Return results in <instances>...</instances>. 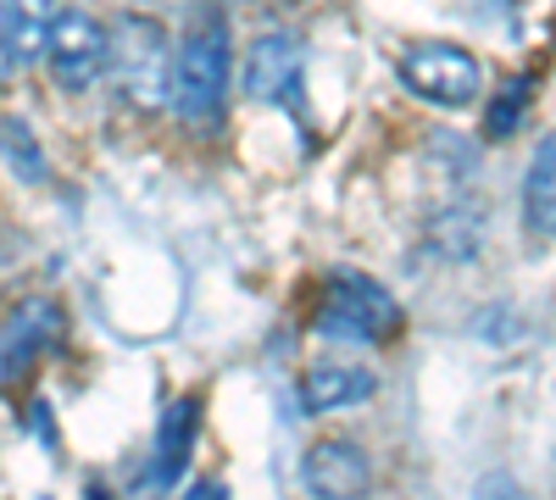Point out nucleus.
Here are the masks:
<instances>
[{"instance_id":"1","label":"nucleus","mask_w":556,"mask_h":500,"mask_svg":"<svg viewBox=\"0 0 556 500\" xmlns=\"http://www.w3.org/2000/svg\"><path fill=\"white\" fill-rule=\"evenodd\" d=\"M223 95H228V23H223V12H201L173 56L167 101L178 106L184 123L212 128L223 117Z\"/></svg>"},{"instance_id":"2","label":"nucleus","mask_w":556,"mask_h":500,"mask_svg":"<svg viewBox=\"0 0 556 500\" xmlns=\"http://www.w3.org/2000/svg\"><path fill=\"white\" fill-rule=\"evenodd\" d=\"M401 306L395 295L367 279V272H329L323 279V300H317V317L312 329L334 345H390L401 334Z\"/></svg>"},{"instance_id":"3","label":"nucleus","mask_w":556,"mask_h":500,"mask_svg":"<svg viewBox=\"0 0 556 500\" xmlns=\"http://www.w3.org/2000/svg\"><path fill=\"white\" fill-rule=\"evenodd\" d=\"M106 73L117 78L123 101H134L139 112L167 106V95H173V44H167V28L156 17H123L112 28Z\"/></svg>"},{"instance_id":"4","label":"nucleus","mask_w":556,"mask_h":500,"mask_svg":"<svg viewBox=\"0 0 556 500\" xmlns=\"http://www.w3.org/2000/svg\"><path fill=\"white\" fill-rule=\"evenodd\" d=\"M401 84L412 89V95H424L445 112L468 106L479 95V62L462 51V44H445V39H424V44H406L401 51Z\"/></svg>"},{"instance_id":"5","label":"nucleus","mask_w":556,"mask_h":500,"mask_svg":"<svg viewBox=\"0 0 556 500\" xmlns=\"http://www.w3.org/2000/svg\"><path fill=\"white\" fill-rule=\"evenodd\" d=\"M106 51H112V34L89 12H56L51 34H45V62H51V78L62 89H73V95L106 78Z\"/></svg>"},{"instance_id":"6","label":"nucleus","mask_w":556,"mask_h":500,"mask_svg":"<svg viewBox=\"0 0 556 500\" xmlns=\"http://www.w3.org/2000/svg\"><path fill=\"white\" fill-rule=\"evenodd\" d=\"M56 339H62V311H56V300H45V295H39V300H23V306L7 317V329H0V389L17 384Z\"/></svg>"},{"instance_id":"7","label":"nucleus","mask_w":556,"mask_h":500,"mask_svg":"<svg viewBox=\"0 0 556 500\" xmlns=\"http://www.w3.org/2000/svg\"><path fill=\"white\" fill-rule=\"evenodd\" d=\"M301 39L295 34H262L245 56V89L251 101H267V106H295L301 95Z\"/></svg>"},{"instance_id":"8","label":"nucleus","mask_w":556,"mask_h":500,"mask_svg":"<svg viewBox=\"0 0 556 500\" xmlns=\"http://www.w3.org/2000/svg\"><path fill=\"white\" fill-rule=\"evenodd\" d=\"M301 484L317 500H362L374 473H367V457L345 439H317L301 457Z\"/></svg>"},{"instance_id":"9","label":"nucleus","mask_w":556,"mask_h":500,"mask_svg":"<svg viewBox=\"0 0 556 500\" xmlns=\"http://www.w3.org/2000/svg\"><path fill=\"white\" fill-rule=\"evenodd\" d=\"M374 389H379V379L367 368H351V361H317V368H306V379H301V406L312 418H323V412L362 406Z\"/></svg>"},{"instance_id":"10","label":"nucleus","mask_w":556,"mask_h":500,"mask_svg":"<svg viewBox=\"0 0 556 500\" xmlns=\"http://www.w3.org/2000/svg\"><path fill=\"white\" fill-rule=\"evenodd\" d=\"M195 428H201V400L184 395L162 412V428H156V450H151V489H167L178 484L184 462H190L195 450Z\"/></svg>"},{"instance_id":"11","label":"nucleus","mask_w":556,"mask_h":500,"mask_svg":"<svg viewBox=\"0 0 556 500\" xmlns=\"http://www.w3.org/2000/svg\"><path fill=\"white\" fill-rule=\"evenodd\" d=\"M523 229L534 240H556V133H545L523 172Z\"/></svg>"},{"instance_id":"12","label":"nucleus","mask_w":556,"mask_h":500,"mask_svg":"<svg viewBox=\"0 0 556 500\" xmlns=\"http://www.w3.org/2000/svg\"><path fill=\"white\" fill-rule=\"evenodd\" d=\"M0 162H7L23 184H45V151H39V140H34V128L23 123V117H0Z\"/></svg>"},{"instance_id":"13","label":"nucleus","mask_w":556,"mask_h":500,"mask_svg":"<svg viewBox=\"0 0 556 500\" xmlns=\"http://www.w3.org/2000/svg\"><path fill=\"white\" fill-rule=\"evenodd\" d=\"M7 12H12V34H17V56L34 62L45 56V34H51L56 23V0H7Z\"/></svg>"},{"instance_id":"14","label":"nucleus","mask_w":556,"mask_h":500,"mask_svg":"<svg viewBox=\"0 0 556 500\" xmlns=\"http://www.w3.org/2000/svg\"><path fill=\"white\" fill-rule=\"evenodd\" d=\"M529 95H534V78H529V73H518V78L501 84V95L490 101V117H484L490 140H513L518 123H523V112H529Z\"/></svg>"},{"instance_id":"15","label":"nucleus","mask_w":556,"mask_h":500,"mask_svg":"<svg viewBox=\"0 0 556 500\" xmlns=\"http://www.w3.org/2000/svg\"><path fill=\"white\" fill-rule=\"evenodd\" d=\"M17 34H12V12H7V0H0V84H12L17 73Z\"/></svg>"},{"instance_id":"16","label":"nucleus","mask_w":556,"mask_h":500,"mask_svg":"<svg viewBox=\"0 0 556 500\" xmlns=\"http://www.w3.org/2000/svg\"><path fill=\"white\" fill-rule=\"evenodd\" d=\"M479 500H523V495H518V484L506 478V473H490V478L479 484Z\"/></svg>"},{"instance_id":"17","label":"nucleus","mask_w":556,"mask_h":500,"mask_svg":"<svg viewBox=\"0 0 556 500\" xmlns=\"http://www.w3.org/2000/svg\"><path fill=\"white\" fill-rule=\"evenodd\" d=\"M184 500H228V489H223L217 478H201V484L184 489Z\"/></svg>"},{"instance_id":"18","label":"nucleus","mask_w":556,"mask_h":500,"mask_svg":"<svg viewBox=\"0 0 556 500\" xmlns=\"http://www.w3.org/2000/svg\"><path fill=\"white\" fill-rule=\"evenodd\" d=\"M89 500H112V495H106V484H96V489H89Z\"/></svg>"}]
</instances>
